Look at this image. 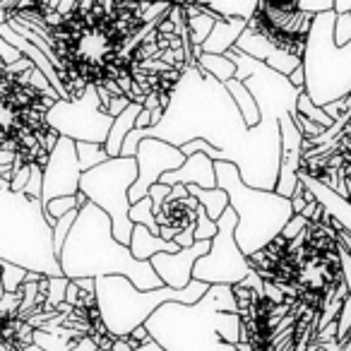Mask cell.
<instances>
[{"label":"cell","mask_w":351,"mask_h":351,"mask_svg":"<svg viewBox=\"0 0 351 351\" xmlns=\"http://www.w3.org/2000/svg\"><path fill=\"white\" fill-rule=\"evenodd\" d=\"M130 219L135 226H147L154 236H161V226H159V219H156V215H154V202H152V197H145L142 202L132 205Z\"/></svg>","instance_id":"83f0119b"},{"label":"cell","mask_w":351,"mask_h":351,"mask_svg":"<svg viewBox=\"0 0 351 351\" xmlns=\"http://www.w3.org/2000/svg\"><path fill=\"white\" fill-rule=\"evenodd\" d=\"M311 224H313V221H308L303 215H296V217H293V219L287 224V229L282 231V236H279V239H284V241H296L298 236L306 234V226H311Z\"/></svg>","instance_id":"74e56055"},{"label":"cell","mask_w":351,"mask_h":351,"mask_svg":"<svg viewBox=\"0 0 351 351\" xmlns=\"http://www.w3.org/2000/svg\"><path fill=\"white\" fill-rule=\"evenodd\" d=\"M44 123L58 137L106 147L116 118L106 113L97 84H87L84 94L75 101H56L44 113Z\"/></svg>","instance_id":"9c48e42d"},{"label":"cell","mask_w":351,"mask_h":351,"mask_svg":"<svg viewBox=\"0 0 351 351\" xmlns=\"http://www.w3.org/2000/svg\"><path fill=\"white\" fill-rule=\"evenodd\" d=\"M34 344L44 351H97V337H77V339H65V337L49 335L44 330H34Z\"/></svg>","instance_id":"44dd1931"},{"label":"cell","mask_w":351,"mask_h":351,"mask_svg":"<svg viewBox=\"0 0 351 351\" xmlns=\"http://www.w3.org/2000/svg\"><path fill=\"white\" fill-rule=\"evenodd\" d=\"M207 10L217 12L221 20H245L253 22L258 15L260 3L258 0H212V3H202Z\"/></svg>","instance_id":"7402d4cb"},{"label":"cell","mask_w":351,"mask_h":351,"mask_svg":"<svg viewBox=\"0 0 351 351\" xmlns=\"http://www.w3.org/2000/svg\"><path fill=\"white\" fill-rule=\"evenodd\" d=\"M171 191H173V188L166 186V183H156V186L149 191V197H152V202H154V215L156 217L161 215V210H164L166 200L171 197Z\"/></svg>","instance_id":"f35d334b"},{"label":"cell","mask_w":351,"mask_h":351,"mask_svg":"<svg viewBox=\"0 0 351 351\" xmlns=\"http://www.w3.org/2000/svg\"><path fill=\"white\" fill-rule=\"evenodd\" d=\"M289 82H291L296 89H306V68L301 65V68L293 70V73L289 75Z\"/></svg>","instance_id":"7bdbcfd3"},{"label":"cell","mask_w":351,"mask_h":351,"mask_svg":"<svg viewBox=\"0 0 351 351\" xmlns=\"http://www.w3.org/2000/svg\"><path fill=\"white\" fill-rule=\"evenodd\" d=\"M137 178H140L137 156L135 159L118 156V159H108L106 164L82 173V181H80V193H84L89 202H94L99 210L111 217L113 236L128 248H130L132 234H135V224L130 219V188L137 183Z\"/></svg>","instance_id":"ba28073f"},{"label":"cell","mask_w":351,"mask_h":351,"mask_svg":"<svg viewBox=\"0 0 351 351\" xmlns=\"http://www.w3.org/2000/svg\"><path fill=\"white\" fill-rule=\"evenodd\" d=\"M298 113H301L303 118H308V121H313V123H317V125L327 128V130H330V128L335 125V121H332V118L327 116L325 108L315 106V104L311 101L308 92H303L301 97H298Z\"/></svg>","instance_id":"f1b7e54d"},{"label":"cell","mask_w":351,"mask_h":351,"mask_svg":"<svg viewBox=\"0 0 351 351\" xmlns=\"http://www.w3.org/2000/svg\"><path fill=\"white\" fill-rule=\"evenodd\" d=\"M210 289L212 287L205 282H193L183 291L169 287L156 291H140L128 277H104L97 279V308L101 313L106 335L121 339L130 337L137 327L147 325V320L166 303L195 306L207 296Z\"/></svg>","instance_id":"8992f818"},{"label":"cell","mask_w":351,"mask_h":351,"mask_svg":"<svg viewBox=\"0 0 351 351\" xmlns=\"http://www.w3.org/2000/svg\"><path fill=\"white\" fill-rule=\"evenodd\" d=\"M161 183L166 186H197L205 188V191H217V169L215 161L207 154H193L188 156V161L183 164V169L173 171V173H166L161 178Z\"/></svg>","instance_id":"2e32d148"},{"label":"cell","mask_w":351,"mask_h":351,"mask_svg":"<svg viewBox=\"0 0 351 351\" xmlns=\"http://www.w3.org/2000/svg\"><path fill=\"white\" fill-rule=\"evenodd\" d=\"M335 25L337 12L317 15L303 56L306 92L320 108L351 97V44L344 49L335 44Z\"/></svg>","instance_id":"52a82bcc"},{"label":"cell","mask_w":351,"mask_h":351,"mask_svg":"<svg viewBox=\"0 0 351 351\" xmlns=\"http://www.w3.org/2000/svg\"><path fill=\"white\" fill-rule=\"evenodd\" d=\"M0 39L10 41V44L15 46V49H20L22 56H25V58H29L32 63L36 65V70H41V73H44L46 77L51 80V84L56 87V92L60 94V99H63V101H73V94L68 92V87H65V82H63V77H60V73L56 70V65L51 63L49 56H46L44 51H39L34 44H32V41H27L22 34H17V32L12 29V27L8 25V22H3V25H0Z\"/></svg>","instance_id":"9a60e30c"},{"label":"cell","mask_w":351,"mask_h":351,"mask_svg":"<svg viewBox=\"0 0 351 351\" xmlns=\"http://www.w3.org/2000/svg\"><path fill=\"white\" fill-rule=\"evenodd\" d=\"M22 58H25V56H22L20 49H15L10 41L0 39V60H3V68H10V65L20 63Z\"/></svg>","instance_id":"ab89813d"},{"label":"cell","mask_w":351,"mask_h":351,"mask_svg":"<svg viewBox=\"0 0 351 351\" xmlns=\"http://www.w3.org/2000/svg\"><path fill=\"white\" fill-rule=\"evenodd\" d=\"M313 22L315 17L298 10V3H260V10L250 27L258 29L267 41H272L277 49L303 58Z\"/></svg>","instance_id":"8fae6325"},{"label":"cell","mask_w":351,"mask_h":351,"mask_svg":"<svg viewBox=\"0 0 351 351\" xmlns=\"http://www.w3.org/2000/svg\"><path fill=\"white\" fill-rule=\"evenodd\" d=\"M82 169L77 159V142L60 137L44 166V207L60 197H77Z\"/></svg>","instance_id":"4fadbf2b"},{"label":"cell","mask_w":351,"mask_h":351,"mask_svg":"<svg viewBox=\"0 0 351 351\" xmlns=\"http://www.w3.org/2000/svg\"><path fill=\"white\" fill-rule=\"evenodd\" d=\"M346 188H349V200H351V178L346 176Z\"/></svg>","instance_id":"f907efd6"},{"label":"cell","mask_w":351,"mask_h":351,"mask_svg":"<svg viewBox=\"0 0 351 351\" xmlns=\"http://www.w3.org/2000/svg\"><path fill=\"white\" fill-rule=\"evenodd\" d=\"M335 44L339 49L351 44V15H337L335 25Z\"/></svg>","instance_id":"8d00e7d4"},{"label":"cell","mask_w":351,"mask_h":351,"mask_svg":"<svg viewBox=\"0 0 351 351\" xmlns=\"http://www.w3.org/2000/svg\"><path fill=\"white\" fill-rule=\"evenodd\" d=\"M60 267L70 282L77 279L128 277L140 291L164 289L152 263H140L128 245L113 236V221L94 202L80 210L60 253Z\"/></svg>","instance_id":"3957f363"},{"label":"cell","mask_w":351,"mask_h":351,"mask_svg":"<svg viewBox=\"0 0 351 351\" xmlns=\"http://www.w3.org/2000/svg\"><path fill=\"white\" fill-rule=\"evenodd\" d=\"M77 159H80V169H82V173H87V171L106 164L111 156H108V152H106V147H104V145L77 142Z\"/></svg>","instance_id":"4316f807"},{"label":"cell","mask_w":351,"mask_h":351,"mask_svg":"<svg viewBox=\"0 0 351 351\" xmlns=\"http://www.w3.org/2000/svg\"><path fill=\"white\" fill-rule=\"evenodd\" d=\"M219 234L212 241V250L205 258L197 260L193 279L195 282H205L210 287H239L248 279L253 272V263L245 258L241 250L239 241H236V226H239V215L234 207L224 212L219 221Z\"/></svg>","instance_id":"30bf717a"},{"label":"cell","mask_w":351,"mask_h":351,"mask_svg":"<svg viewBox=\"0 0 351 351\" xmlns=\"http://www.w3.org/2000/svg\"><path fill=\"white\" fill-rule=\"evenodd\" d=\"M349 337H351V296L344 301L341 313H339V320H337V341L344 344Z\"/></svg>","instance_id":"e575fe53"},{"label":"cell","mask_w":351,"mask_h":351,"mask_svg":"<svg viewBox=\"0 0 351 351\" xmlns=\"http://www.w3.org/2000/svg\"><path fill=\"white\" fill-rule=\"evenodd\" d=\"M341 351H351V337L344 341V344H341Z\"/></svg>","instance_id":"681fc988"},{"label":"cell","mask_w":351,"mask_h":351,"mask_svg":"<svg viewBox=\"0 0 351 351\" xmlns=\"http://www.w3.org/2000/svg\"><path fill=\"white\" fill-rule=\"evenodd\" d=\"M130 250L140 263H149L154 255H161V253H181V245L176 243V241H164L161 236H154L147 226H135V234H132V243H130Z\"/></svg>","instance_id":"ffe728a7"},{"label":"cell","mask_w":351,"mask_h":351,"mask_svg":"<svg viewBox=\"0 0 351 351\" xmlns=\"http://www.w3.org/2000/svg\"><path fill=\"white\" fill-rule=\"evenodd\" d=\"M248 25L250 22L245 20H219L200 51L210 56H226L231 49H236V44L243 36V32L248 29Z\"/></svg>","instance_id":"ac0fdd59"},{"label":"cell","mask_w":351,"mask_h":351,"mask_svg":"<svg viewBox=\"0 0 351 351\" xmlns=\"http://www.w3.org/2000/svg\"><path fill=\"white\" fill-rule=\"evenodd\" d=\"M0 263L41 277H65L44 202L15 193L10 181H0Z\"/></svg>","instance_id":"277c9868"},{"label":"cell","mask_w":351,"mask_h":351,"mask_svg":"<svg viewBox=\"0 0 351 351\" xmlns=\"http://www.w3.org/2000/svg\"><path fill=\"white\" fill-rule=\"evenodd\" d=\"M236 49L241 51V53L250 56V58L260 60V63H267L269 56L277 53V46L272 44V41H267L263 34H260L258 29H253V27L248 25V29L243 32V36L239 39V44H236Z\"/></svg>","instance_id":"603a6c76"},{"label":"cell","mask_w":351,"mask_h":351,"mask_svg":"<svg viewBox=\"0 0 351 351\" xmlns=\"http://www.w3.org/2000/svg\"><path fill=\"white\" fill-rule=\"evenodd\" d=\"M298 10L317 17L325 12H335V0H298Z\"/></svg>","instance_id":"d590c367"},{"label":"cell","mask_w":351,"mask_h":351,"mask_svg":"<svg viewBox=\"0 0 351 351\" xmlns=\"http://www.w3.org/2000/svg\"><path fill=\"white\" fill-rule=\"evenodd\" d=\"M226 89L231 92L234 101L239 104V108H241V113H243L248 128H258L260 121H263V113H260V106H258V101H255L253 94H250V89L245 87L241 80H231V82L226 84Z\"/></svg>","instance_id":"d4e9b609"},{"label":"cell","mask_w":351,"mask_h":351,"mask_svg":"<svg viewBox=\"0 0 351 351\" xmlns=\"http://www.w3.org/2000/svg\"><path fill=\"white\" fill-rule=\"evenodd\" d=\"M188 191H191V195L195 197V200L200 202L202 207H205L207 215H210V219H212V221H219L221 217H224V212L231 207L229 193L221 191V188H217V191H205V188L188 186Z\"/></svg>","instance_id":"cb8c5ba5"},{"label":"cell","mask_w":351,"mask_h":351,"mask_svg":"<svg viewBox=\"0 0 351 351\" xmlns=\"http://www.w3.org/2000/svg\"><path fill=\"white\" fill-rule=\"evenodd\" d=\"M145 327L164 351H239L243 315L234 287H212L195 306H161Z\"/></svg>","instance_id":"7a4b0ae2"},{"label":"cell","mask_w":351,"mask_h":351,"mask_svg":"<svg viewBox=\"0 0 351 351\" xmlns=\"http://www.w3.org/2000/svg\"><path fill=\"white\" fill-rule=\"evenodd\" d=\"M181 5H183V12H186V25H188V32H191L193 46H195V51H200L221 17L217 15V12L207 10L202 3H181Z\"/></svg>","instance_id":"d6986e66"},{"label":"cell","mask_w":351,"mask_h":351,"mask_svg":"<svg viewBox=\"0 0 351 351\" xmlns=\"http://www.w3.org/2000/svg\"><path fill=\"white\" fill-rule=\"evenodd\" d=\"M226 56L239 68L236 80H241L258 101L263 113L258 128H248L224 82L205 75L200 68H186L171 92L164 121L147 130H132L123 145V156L135 159L142 140H161L178 147L186 156L202 152L215 164L229 161L239 169L245 186L274 191L284 161L282 116L298 111V97L306 89H296L289 77L239 49H231Z\"/></svg>","instance_id":"6da1fadb"},{"label":"cell","mask_w":351,"mask_h":351,"mask_svg":"<svg viewBox=\"0 0 351 351\" xmlns=\"http://www.w3.org/2000/svg\"><path fill=\"white\" fill-rule=\"evenodd\" d=\"M80 210L77 197H60V200H53L51 205H46V217H49L51 226H56V221L63 219L65 215Z\"/></svg>","instance_id":"1f68e13d"},{"label":"cell","mask_w":351,"mask_h":351,"mask_svg":"<svg viewBox=\"0 0 351 351\" xmlns=\"http://www.w3.org/2000/svg\"><path fill=\"white\" fill-rule=\"evenodd\" d=\"M25 303V293H5L3 291V298H0V313H3V320H10V317L20 315V308Z\"/></svg>","instance_id":"836d02e7"},{"label":"cell","mask_w":351,"mask_h":351,"mask_svg":"<svg viewBox=\"0 0 351 351\" xmlns=\"http://www.w3.org/2000/svg\"><path fill=\"white\" fill-rule=\"evenodd\" d=\"M210 250H212V241H202V243H195L193 248L181 250V253L154 255L149 263H152V267H154V272L159 274V279L164 282V287L183 291V289H188L195 282L193 272H195L197 260L205 258Z\"/></svg>","instance_id":"5bb4252c"},{"label":"cell","mask_w":351,"mask_h":351,"mask_svg":"<svg viewBox=\"0 0 351 351\" xmlns=\"http://www.w3.org/2000/svg\"><path fill=\"white\" fill-rule=\"evenodd\" d=\"M97 351H106V349H97Z\"/></svg>","instance_id":"816d5d0a"},{"label":"cell","mask_w":351,"mask_h":351,"mask_svg":"<svg viewBox=\"0 0 351 351\" xmlns=\"http://www.w3.org/2000/svg\"><path fill=\"white\" fill-rule=\"evenodd\" d=\"M29 178H32V164H27L22 171H17L15 173V178H12V191L15 193H25V188H27V183H29Z\"/></svg>","instance_id":"b9f144b4"},{"label":"cell","mask_w":351,"mask_h":351,"mask_svg":"<svg viewBox=\"0 0 351 351\" xmlns=\"http://www.w3.org/2000/svg\"><path fill=\"white\" fill-rule=\"evenodd\" d=\"M337 255H339V265H341V277H344L346 287H349V293H351V255L346 253L341 245H337Z\"/></svg>","instance_id":"60d3db41"},{"label":"cell","mask_w":351,"mask_h":351,"mask_svg":"<svg viewBox=\"0 0 351 351\" xmlns=\"http://www.w3.org/2000/svg\"><path fill=\"white\" fill-rule=\"evenodd\" d=\"M25 195L32 197V200L44 202V166H41L39 161L32 164V178L25 188Z\"/></svg>","instance_id":"d6a6232c"},{"label":"cell","mask_w":351,"mask_h":351,"mask_svg":"<svg viewBox=\"0 0 351 351\" xmlns=\"http://www.w3.org/2000/svg\"><path fill=\"white\" fill-rule=\"evenodd\" d=\"M298 178H301L303 186L313 193V197H315L317 205L325 210V215L332 217L335 221H339L341 229H346L351 234V200H349V197H341L339 193L332 191V188H327L325 183L311 178V176H308L303 169L298 171Z\"/></svg>","instance_id":"e0dca14e"},{"label":"cell","mask_w":351,"mask_h":351,"mask_svg":"<svg viewBox=\"0 0 351 351\" xmlns=\"http://www.w3.org/2000/svg\"><path fill=\"white\" fill-rule=\"evenodd\" d=\"M197 68L202 70L205 75H212L219 82L229 84L231 80H236L239 75V68L236 63L229 58V56H210V53H200L197 56Z\"/></svg>","instance_id":"484cf974"},{"label":"cell","mask_w":351,"mask_h":351,"mask_svg":"<svg viewBox=\"0 0 351 351\" xmlns=\"http://www.w3.org/2000/svg\"><path fill=\"white\" fill-rule=\"evenodd\" d=\"M135 351H164V349H161V346H159V344H156V341H154V339H152V341H149V344H142V346H140V349H135Z\"/></svg>","instance_id":"7dc6e473"},{"label":"cell","mask_w":351,"mask_h":351,"mask_svg":"<svg viewBox=\"0 0 351 351\" xmlns=\"http://www.w3.org/2000/svg\"><path fill=\"white\" fill-rule=\"evenodd\" d=\"M80 296H82L80 287H77L75 282H70V287H68V298H65V303H68L70 308H77V306H80Z\"/></svg>","instance_id":"ee69618b"},{"label":"cell","mask_w":351,"mask_h":351,"mask_svg":"<svg viewBox=\"0 0 351 351\" xmlns=\"http://www.w3.org/2000/svg\"><path fill=\"white\" fill-rule=\"evenodd\" d=\"M217 186L229 193L231 207L239 215L236 241L245 258H258L282 236L287 224L293 219L291 200L274 191H255L245 186L239 169L229 161H217Z\"/></svg>","instance_id":"5b68a950"},{"label":"cell","mask_w":351,"mask_h":351,"mask_svg":"<svg viewBox=\"0 0 351 351\" xmlns=\"http://www.w3.org/2000/svg\"><path fill=\"white\" fill-rule=\"evenodd\" d=\"M337 15H351V0H335Z\"/></svg>","instance_id":"f6af8a7d"},{"label":"cell","mask_w":351,"mask_h":351,"mask_svg":"<svg viewBox=\"0 0 351 351\" xmlns=\"http://www.w3.org/2000/svg\"><path fill=\"white\" fill-rule=\"evenodd\" d=\"M68 277H53L49 279V296H46V311H60L65 306V298H68Z\"/></svg>","instance_id":"4dcf8cb0"},{"label":"cell","mask_w":351,"mask_h":351,"mask_svg":"<svg viewBox=\"0 0 351 351\" xmlns=\"http://www.w3.org/2000/svg\"><path fill=\"white\" fill-rule=\"evenodd\" d=\"M188 161V156L183 154L178 147L169 145L161 140H142L140 149H137V164H140V178L130 188V202L137 205L145 197H149V191L161 183L166 173L183 169V164Z\"/></svg>","instance_id":"7c38bea8"},{"label":"cell","mask_w":351,"mask_h":351,"mask_svg":"<svg viewBox=\"0 0 351 351\" xmlns=\"http://www.w3.org/2000/svg\"><path fill=\"white\" fill-rule=\"evenodd\" d=\"M15 351H44V349H39L36 344H29V346H25V349H15Z\"/></svg>","instance_id":"c3c4849f"},{"label":"cell","mask_w":351,"mask_h":351,"mask_svg":"<svg viewBox=\"0 0 351 351\" xmlns=\"http://www.w3.org/2000/svg\"><path fill=\"white\" fill-rule=\"evenodd\" d=\"M111 351H135L130 346V341H128V337H121V339L113 341V349Z\"/></svg>","instance_id":"bcb514c9"},{"label":"cell","mask_w":351,"mask_h":351,"mask_svg":"<svg viewBox=\"0 0 351 351\" xmlns=\"http://www.w3.org/2000/svg\"><path fill=\"white\" fill-rule=\"evenodd\" d=\"M0 265H3V291L5 293L22 291V287H25L27 279H29V272L10 263H0Z\"/></svg>","instance_id":"f546056e"}]
</instances>
